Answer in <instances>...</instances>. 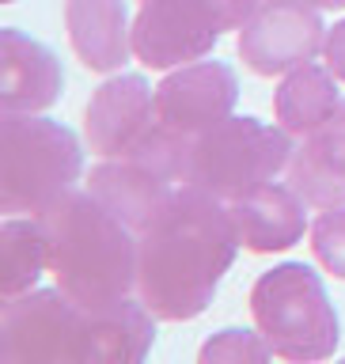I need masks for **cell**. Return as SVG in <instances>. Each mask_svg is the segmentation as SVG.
Segmentation results:
<instances>
[{"label":"cell","mask_w":345,"mask_h":364,"mask_svg":"<svg viewBox=\"0 0 345 364\" xmlns=\"http://www.w3.org/2000/svg\"><path fill=\"white\" fill-rule=\"evenodd\" d=\"M156 125H159L156 91L141 76H114L91 95L84 133L91 152L107 159V156L133 152Z\"/></svg>","instance_id":"obj_10"},{"label":"cell","mask_w":345,"mask_h":364,"mask_svg":"<svg viewBox=\"0 0 345 364\" xmlns=\"http://www.w3.org/2000/svg\"><path fill=\"white\" fill-rule=\"evenodd\" d=\"M304 198L292 186H266L243 193L239 201H232V220L239 232V243L247 250H258V255H270V250H289L292 243L304 239L307 216H304Z\"/></svg>","instance_id":"obj_13"},{"label":"cell","mask_w":345,"mask_h":364,"mask_svg":"<svg viewBox=\"0 0 345 364\" xmlns=\"http://www.w3.org/2000/svg\"><path fill=\"white\" fill-rule=\"evenodd\" d=\"M334 73L323 65H300L285 76V84L273 95V110H277V122L296 136H307L312 129H319L338 107V87H334Z\"/></svg>","instance_id":"obj_16"},{"label":"cell","mask_w":345,"mask_h":364,"mask_svg":"<svg viewBox=\"0 0 345 364\" xmlns=\"http://www.w3.org/2000/svg\"><path fill=\"white\" fill-rule=\"evenodd\" d=\"M144 300H118L107 307H87V360L133 364L144 360L156 341V323Z\"/></svg>","instance_id":"obj_15"},{"label":"cell","mask_w":345,"mask_h":364,"mask_svg":"<svg viewBox=\"0 0 345 364\" xmlns=\"http://www.w3.org/2000/svg\"><path fill=\"white\" fill-rule=\"evenodd\" d=\"M239 99V80L224 61H190L179 65L156 87V114L167 129L182 136H198L232 114Z\"/></svg>","instance_id":"obj_9"},{"label":"cell","mask_w":345,"mask_h":364,"mask_svg":"<svg viewBox=\"0 0 345 364\" xmlns=\"http://www.w3.org/2000/svg\"><path fill=\"white\" fill-rule=\"evenodd\" d=\"M243 247L228 201L182 182L137 239V292L164 323L201 315Z\"/></svg>","instance_id":"obj_1"},{"label":"cell","mask_w":345,"mask_h":364,"mask_svg":"<svg viewBox=\"0 0 345 364\" xmlns=\"http://www.w3.org/2000/svg\"><path fill=\"white\" fill-rule=\"evenodd\" d=\"M292 141L289 129L266 125L258 118H232L216 122L213 129L190 141L186 182L221 201H239L243 193L266 186L277 171L289 167Z\"/></svg>","instance_id":"obj_5"},{"label":"cell","mask_w":345,"mask_h":364,"mask_svg":"<svg viewBox=\"0 0 345 364\" xmlns=\"http://www.w3.org/2000/svg\"><path fill=\"white\" fill-rule=\"evenodd\" d=\"M221 38V23L205 0H141L133 19V53L148 68L201 61Z\"/></svg>","instance_id":"obj_8"},{"label":"cell","mask_w":345,"mask_h":364,"mask_svg":"<svg viewBox=\"0 0 345 364\" xmlns=\"http://www.w3.org/2000/svg\"><path fill=\"white\" fill-rule=\"evenodd\" d=\"M273 357V349L266 346L262 334L250 330H221L216 338H209L201 346V364H239V360H266Z\"/></svg>","instance_id":"obj_18"},{"label":"cell","mask_w":345,"mask_h":364,"mask_svg":"<svg viewBox=\"0 0 345 364\" xmlns=\"http://www.w3.org/2000/svg\"><path fill=\"white\" fill-rule=\"evenodd\" d=\"M312 250L334 277L345 281V205L327 209L312 224Z\"/></svg>","instance_id":"obj_19"},{"label":"cell","mask_w":345,"mask_h":364,"mask_svg":"<svg viewBox=\"0 0 345 364\" xmlns=\"http://www.w3.org/2000/svg\"><path fill=\"white\" fill-rule=\"evenodd\" d=\"M0 148V209L8 216H38L50 209L73 190L84 167L73 129L34 114H4Z\"/></svg>","instance_id":"obj_3"},{"label":"cell","mask_w":345,"mask_h":364,"mask_svg":"<svg viewBox=\"0 0 345 364\" xmlns=\"http://www.w3.org/2000/svg\"><path fill=\"white\" fill-rule=\"evenodd\" d=\"M250 315L281 360H327L338 349V315L315 269L304 262L262 273L250 289Z\"/></svg>","instance_id":"obj_4"},{"label":"cell","mask_w":345,"mask_h":364,"mask_svg":"<svg viewBox=\"0 0 345 364\" xmlns=\"http://www.w3.org/2000/svg\"><path fill=\"white\" fill-rule=\"evenodd\" d=\"M289 186L315 209H338L345 205V99L334 114L292 148L289 159Z\"/></svg>","instance_id":"obj_11"},{"label":"cell","mask_w":345,"mask_h":364,"mask_svg":"<svg viewBox=\"0 0 345 364\" xmlns=\"http://www.w3.org/2000/svg\"><path fill=\"white\" fill-rule=\"evenodd\" d=\"M323 31V19L307 0H262L239 31V57L258 76L292 73L315 61L327 46Z\"/></svg>","instance_id":"obj_7"},{"label":"cell","mask_w":345,"mask_h":364,"mask_svg":"<svg viewBox=\"0 0 345 364\" xmlns=\"http://www.w3.org/2000/svg\"><path fill=\"white\" fill-rule=\"evenodd\" d=\"M42 269H50V262H46V235L38 216H31V220L8 216L0 228V289H4V300L34 289Z\"/></svg>","instance_id":"obj_17"},{"label":"cell","mask_w":345,"mask_h":364,"mask_svg":"<svg viewBox=\"0 0 345 364\" xmlns=\"http://www.w3.org/2000/svg\"><path fill=\"white\" fill-rule=\"evenodd\" d=\"M0 61H4V80H0V107L4 114H38L53 107L61 95V65L42 42L27 38L16 27L0 31Z\"/></svg>","instance_id":"obj_12"},{"label":"cell","mask_w":345,"mask_h":364,"mask_svg":"<svg viewBox=\"0 0 345 364\" xmlns=\"http://www.w3.org/2000/svg\"><path fill=\"white\" fill-rule=\"evenodd\" d=\"M0 360H87V307H80L61 289H27L19 296H8L0 311Z\"/></svg>","instance_id":"obj_6"},{"label":"cell","mask_w":345,"mask_h":364,"mask_svg":"<svg viewBox=\"0 0 345 364\" xmlns=\"http://www.w3.org/2000/svg\"><path fill=\"white\" fill-rule=\"evenodd\" d=\"M323 53H327V68H330V73H334L338 80H345V19L327 34Z\"/></svg>","instance_id":"obj_21"},{"label":"cell","mask_w":345,"mask_h":364,"mask_svg":"<svg viewBox=\"0 0 345 364\" xmlns=\"http://www.w3.org/2000/svg\"><path fill=\"white\" fill-rule=\"evenodd\" d=\"M57 289L80 307H107L137 289V232L91 190H68L38 213Z\"/></svg>","instance_id":"obj_2"},{"label":"cell","mask_w":345,"mask_h":364,"mask_svg":"<svg viewBox=\"0 0 345 364\" xmlns=\"http://www.w3.org/2000/svg\"><path fill=\"white\" fill-rule=\"evenodd\" d=\"M65 27L76 57L91 73H114L133 50L125 0H65Z\"/></svg>","instance_id":"obj_14"},{"label":"cell","mask_w":345,"mask_h":364,"mask_svg":"<svg viewBox=\"0 0 345 364\" xmlns=\"http://www.w3.org/2000/svg\"><path fill=\"white\" fill-rule=\"evenodd\" d=\"M307 4H315V8H345V0H307Z\"/></svg>","instance_id":"obj_22"},{"label":"cell","mask_w":345,"mask_h":364,"mask_svg":"<svg viewBox=\"0 0 345 364\" xmlns=\"http://www.w3.org/2000/svg\"><path fill=\"white\" fill-rule=\"evenodd\" d=\"M4 4H11V0H4Z\"/></svg>","instance_id":"obj_23"},{"label":"cell","mask_w":345,"mask_h":364,"mask_svg":"<svg viewBox=\"0 0 345 364\" xmlns=\"http://www.w3.org/2000/svg\"><path fill=\"white\" fill-rule=\"evenodd\" d=\"M205 4H209V11L216 16V23H221V31H235L255 16V8L262 0H205Z\"/></svg>","instance_id":"obj_20"}]
</instances>
